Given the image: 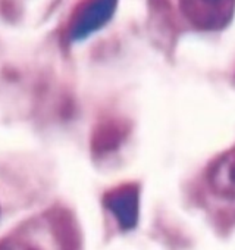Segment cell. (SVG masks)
Masks as SVG:
<instances>
[{
	"label": "cell",
	"instance_id": "1",
	"mask_svg": "<svg viewBox=\"0 0 235 250\" xmlns=\"http://www.w3.org/2000/svg\"><path fill=\"white\" fill-rule=\"evenodd\" d=\"M118 0H81L66 27L69 42L78 43L100 31L113 17Z\"/></svg>",
	"mask_w": 235,
	"mask_h": 250
},
{
	"label": "cell",
	"instance_id": "2",
	"mask_svg": "<svg viewBox=\"0 0 235 250\" xmlns=\"http://www.w3.org/2000/svg\"><path fill=\"white\" fill-rule=\"evenodd\" d=\"M182 15L201 31H219L234 18L235 0H179Z\"/></svg>",
	"mask_w": 235,
	"mask_h": 250
},
{
	"label": "cell",
	"instance_id": "3",
	"mask_svg": "<svg viewBox=\"0 0 235 250\" xmlns=\"http://www.w3.org/2000/svg\"><path fill=\"white\" fill-rule=\"evenodd\" d=\"M103 205L115 216L121 229H134L140 218V188L136 183L110 188L103 196Z\"/></svg>",
	"mask_w": 235,
	"mask_h": 250
},
{
	"label": "cell",
	"instance_id": "4",
	"mask_svg": "<svg viewBox=\"0 0 235 250\" xmlns=\"http://www.w3.org/2000/svg\"><path fill=\"white\" fill-rule=\"evenodd\" d=\"M47 231L59 250H82V235L71 210L53 206L44 213Z\"/></svg>",
	"mask_w": 235,
	"mask_h": 250
},
{
	"label": "cell",
	"instance_id": "5",
	"mask_svg": "<svg viewBox=\"0 0 235 250\" xmlns=\"http://www.w3.org/2000/svg\"><path fill=\"white\" fill-rule=\"evenodd\" d=\"M130 133L128 124L118 118H106L97 122L91 136V152L94 156H107L119 149Z\"/></svg>",
	"mask_w": 235,
	"mask_h": 250
},
{
	"label": "cell",
	"instance_id": "6",
	"mask_svg": "<svg viewBox=\"0 0 235 250\" xmlns=\"http://www.w3.org/2000/svg\"><path fill=\"white\" fill-rule=\"evenodd\" d=\"M207 183L215 194L235 200V147L213 162L207 171Z\"/></svg>",
	"mask_w": 235,
	"mask_h": 250
},
{
	"label": "cell",
	"instance_id": "7",
	"mask_svg": "<svg viewBox=\"0 0 235 250\" xmlns=\"http://www.w3.org/2000/svg\"><path fill=\"white\" fill-rule=\"evenodd\" d=\"M0 250H41V247L25 235L22 228L0 238Z\"/></svg>",
	"mask_w": 235,
	"mask_h": 250
}]
</instances>
